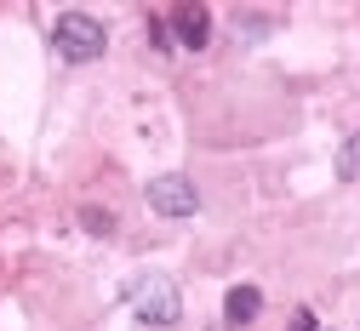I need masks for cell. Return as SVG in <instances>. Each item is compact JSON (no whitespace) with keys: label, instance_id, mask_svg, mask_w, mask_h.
I'll use <instances>...</instances> for the list:
<instances>
[{"label":"cell","instance_id":"obj_1","mask_svg":"<svg viewBox=\"0 0 360 331\" xmlns=\"http://www.w3.org/2000/svg\"><path fill=\"white\" fill-rule=\"evenodd\" d=\"M126 303L143 325H177V314H184V292L172 274H138L126 286Z\"/></svg>","mask_w":360,"mask_h":331},{"label":"cell","instance_id":"obj_2","mask_svg":"<svg viewBox=\"0 0 360 331\" xmlns=\"http://www.w3.org/2000/svg\"><path fill=\"white\" fill-rule=\"evenodd\" d=\"M52 46H58V58H69V63H98V58H103V46H109V34H103L98 18H86V12H63L58 29H52Z\"/></svg>","mask_w":360,"mask_h":331},{"label":"cell","instance_id":"obj_3","mask_svg":"<svg viewBox=\"0 0 360 331\" xmlns=\"http://www.w3.org/2000/svg\"><path fill=\"white\" fill-rule=\"evenodd\" d=\"M143 200H149V212H160V217H195V212H200V188H195L189 177L166 171V177H149Z\"/></svg>","mask_w":360,"mask_h":331},{"label":"cell","instance_id":"obj_4","mask_svg":"<svg viewBox=\"0 0 360 331\" xmlns=\"http://www.w3.org/2000/svg\"><path fill=\"white\" fill-rule=\"evenodd\" d=\"M172 34H177V46H206L212 40V12L206 6H177L172 12Z\"/></svg>","mask_w":360,"mask_h":331},{"label":"cell","instance_id":"obj_5","mask_svg":"<svg viewBox=\"0 0 360 331\" xmlns=\"http://www.w3.org/2000/svg\"><path fill=\"white\" fill-rule=\"evenodd\" d=\"M257 309H263V292L257 286H235L229 297H223V320H229V325H252Z\"/></svg>","mask_w":360,"mask_h":331},{"label":"cell","instance_id":"obj_6","mask_svg":"<svg viewBox=\"0 0 360 331\" xmlns=\"http://www.w3.org/2000/svg\"><path fill=\"white\" fill-rule=\"evenodd\" d=\"M338 177H343V183H354V177H360V131L338 149Z\"/></svg>","mask_w":360,"mask_h":331},{"label":"cell","instance_id":"obj_7","mask_svg":"<svg viewBox=\"0 0 360 331\" xmlns=\"http://www.w3.org/2000/svg\"><path fill=\"white\" fill-rule=\"evenodd\" d=\"M80 223L92 228V234H115V217H109V212H98V206H86V212H80Z\"/></svg>","mask_w":360,"mask_h":331},{"label":"cell","instance_id":"obj_8","mask_svg":"<svg viewBox=\"0 0 360 331\" xmlns=\"http://www.w3.org/2000/svg\"><path fill=\"white\" fill-rule=\"evenodd\" d=\"M292 331H314V314H309V309H297V320H292Z\"/></svg>","mask_w":360,"mask_h":331}]
</instances>
